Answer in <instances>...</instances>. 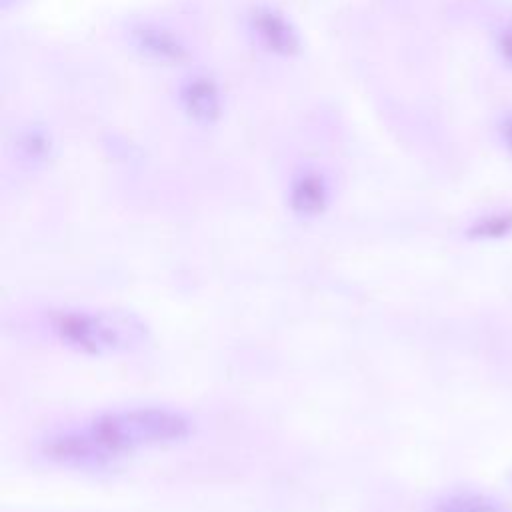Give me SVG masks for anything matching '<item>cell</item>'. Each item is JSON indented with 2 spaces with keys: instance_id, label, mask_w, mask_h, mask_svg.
Here are the masks:
<instances>
[{
  "instance_id": "30bf717a",
  "label": "cell",
  "mask_w": 512,
  "mask_h": 512,
  "mask_svg": "<svg viewBox=\"0 0 512 512\" xmlns=\"http://www.w3.org/2000/svg\"><path fill=\"white\" fill-rule=\"evenodd\" d=\"M496 52L500 60L512 70V24H506L496 34Z\"/></svg>"
},
{
  "instance_id": "9c48e42d",
  "label": "cell",
  "mask_w": 512,
  "mask_h": 512,
  "mask_svg": "<svg viewBox=\"0 0 512 512\" xmlns=\"http://www.w3.org/2000/svg\"><path fill=\"white\" fill-rule=\"evenodd\" d=\"M18 150L30 162H40L50 152V138L42 130H26L18 140Z\"/></svg>"
},
{
  "instance_id": "277c9868",
  "label": "cell",
  "mask_w": 512,
  "mask_h": 512,
  "mask_svg": "<svg viewBox=\"0 0 512 512\" xmlns=\"http://www.w3.org/2000/svg\"><path fill=\"white\" fill-rule=\"evenodd\" d=\"M178 102L182 112L200 126H210L220 120L224 110V96L218 82L208 74H192L178 88Z\"/></svg>"
},
{
  "instance_id": "ba28073f",
  "label": "cell",
  "mask_w": 512,
  "mask_h": 512,
  "mask_svg": "<svg viewBox=\"0 0 512 512\" xmlns=\"http://www.w3.org/2000/svg\"><path fill=\"white\" fill-rule=\"evenodd\" d=\"M508 234H512V210L510 208L484 214V216L476 218L468 228V236L476 238V240H500Z\"/></svg>"
},
{
  "instance_id": "8992f818",
  "label": "cell",
  "mask_w": 512,
  "mask_h": 512,
  "mask_svg": "<svg viewBox=\"0 0 512 512\" xmlns=\"http://www.w3.org/2000/svg\"><path fill=\"white\" fill-rule=\"evenodd\" d=\"M288 204L294 214L304 218L322 214L328 204L326 178L318 170H302L290 184Z\"/></svg>"
},
{
  "instance_id": "52a82bcc",
  "label": "cell",
  "mask_w": 512,
  "mask_h": 512,
  "mask_svg": "<svg viewBox=\"0 0 512 512\" xmlns=\"http://www.w3.org/2000/svg\"><path fill=\"white\" fill-rule=\"evenodd\" d=\"M430 512H512V506L488 492L454 490L438 496Z\"/></svg>"
},
{
  "instance_id": "8fae6325",
  "label": "cell",
  "mask_w": 512,
  "mask_h": 512,
  "mask_svg": "<svg viewBox=\"0 0 512 512\" xmlns=\"http://www.w3.org/2000/svg\"><path fill=\"white\" fill-rule=\"evenodd\" d=\"M498 136H500V142L504 144L506 152L512 156V110L504 112L498 120Z\"/></svg>"
},
{
  "instance_id": "6da1fadb",
  "label": "cell",
  "mask_w": 512,
  "mask_h": 512,
  "mask_svg": "<svg viewBox=\"0 0 512 512\" xmlns=\"http://www.w3.org/2000/svg\"><path fill=\"white\" fill-rule=\"evenodd\" d=\"M192 422L176 410L140 406L112 410L96 416L86 428L48 438L42 452L62 466H102L146 448L184 442Z\"/></svg>"
},
{
  "instance_id": "5b68a950",
  "label": "cell",
  "mask_w": 512,
  "mask_h": 512,
  "mask_svg": "<svg viewBox=\"0 0 512 512\" xmlns=\"http://www.w3.org/2000/svg\"><path fill=\"white\" fill-rule=\"evenodd\" d=\"M130 44L134 50L156 64H178L188 56L186 44L168 28L158 24H136L130 28Z\"/></svg>"
},
{
  "instance_id": "3957f363",
  "label": "cell",
  "mask_w": 512,
  "mask_h": 512,
  "mask_svg": "<svg viewBox=\"0 0 512 512\" xmlns=\"http://www.w3.org/2000/svg\"><path fill=\"white\" fill-rule=\"evenodd\" d=\"M248 32L264 52L290 58L300 52L302 38L292 20L278 8L258 4L248 12Z\"/></svg>"
},
{
  "instance_id": "7a4b0ae2",
  "label": "cell",
  "mask_w": 512,
  "mask_h": 512,
  "mask_svg": "<svg viewBox=\"0 0 512 512\" xmlns=\"http://www.w3.org/2000/svg\"><path fill=\"white\" fill-rule=\"evenodd\" d=\"M52 330L64 344L94 356L130 350L144 336L142 324L134 318L94 310L56 312L52 314Z\"/></svg>"
},
{
  "instance_id": "7c38bea8",
  "label": "cell",
  "mask_w": 512,
  "mask_h": 512,
  "mask_svg": "<svg viewBox=\"0 0 512 512\" xmlns=\"http://www.w3.org/2000/svg\"><path fill=\"white\" fill-rule=\"evenodd\" d=\"M508 480H510V486H512V474H510V478H508Z\"/></svg>"
}]
</instances>
